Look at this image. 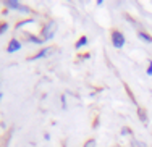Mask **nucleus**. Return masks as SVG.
<instances>
[{
  "label": "nucleus",
  "mask_w": 152,
  "mask_h": 147,
  "mask_svg": "<svg viewBox=\"0 0 152 147\" xmlns=\"http://www.w3.org/2000/svg\"><path fill=\"white\" fill-rule=\"evenodd\" d=\"M84 147H96V141L94 139H89V141L84 144Z\"/></svg>",
  "instance_id": "9"
},
{
  "label": "nucleus",
  "mask_w": 152,
  "mask_h": 147,
  "mask_svg": "<svg viewBox=\"0 0 152 147\" xmlns=\"http://www.w3.org/2000/svg\"><path fill=\"white\" fill-rule=\"evenodd\" d=\"M86 44H88V37H86V36H83L81 39H79L78 42L75 44V47H76V49H81V47H84Z\"/></svg>",
  "instance_id": "7"
},
{
  "label": "nucleus",
  "mask_w": 152,
  "mask_h": 147,
  "mask_svg": "<svg viewBox=\"0 0 152 147\" xmlns=\"http://www.w3.org/2000/svg\"><path fill=\"white\" fill-rule=\"evenodd\" d=\"M29 40H31V42H34V44H44V39H39V37H34V36H31Z\"/></svg>",
  "instance_id": "8"
},
{
  "label": "nucleus",
  "mask_w": 152,
  "mask_h": 147,
  "mask_svg": "<svg viewBox=\"0 0 152 147\" xmlns=\"http://www.w3.org/2000/svg\"><path fill=\"white\" fill-rule=\"evenodd\" d=\"M5 5H7V6H10V8H15V10H21V12H28V8H26V6L20 5V3H18V2H15V0H7V2H5Z\"/></svg>",
  "instance_id": "4"
},
{
  "label": "nucleus",
  "mask_w": 152,
  "mask_h": 147,
  "mask_svg": "<svg viewBox=\"0 0 152 147\" xmlns=\"http://www.w3.org/2000/svg\"><path fill=\"white\" fill-rule=\"evenodd\" d=\"M0 100H2V92H0Z\"/></svg>",
  "instance_id": "14"
},
{
  "label": "nucleus",
  "mask_w": 152,
  "mask_h": 147,
  "mask_svg": "<svg viewBox=\"0 0 152 147\" xmlns=\"http://www.w3.org/2000/svg\"><path fill=\"white\" fill-rule=\"evenodd\" d=\"M7 29H8V24H0V34H3Z\"/></svg>",
  "instance_id": "10"
},
{
  "label": "nucleus",
  "mask_w": 152,
  "mask_h": 147,
  "mask_svg": "<svg viewBox=\"0 0 152 147\" xmlns=\"http://www.w3.org/2000/svg\"><path fill=\"white\" fill-rule=\"evenodd\" d=\"M147 74L152 76V61H151V65H149V68H147Z\"/></svg>",
  "instance_id": "12"
},
{
  "label": "nucleus",
  "mask_w": 152,
  "mask_h": 147,
  "mask_svg": "<svg viewBox=\"0 0 152 147\" xmlns=\"http://www.w3.org/2000/svg\"><path fill=\"white\" fill-rule=\"evenodd\" d=\"M125 36H123L120 31H113L112 32V44H113V47H117V49H122L123 45H125Z\"/></svg>",
  "instance_id": "1"
},
{
  "label": "nucleus",
  "mask_w": 152,
  "mask_h": 147,
  "mask_svg": "<svg viewBox=\"0 0 152 147\" xmlns=\"http://www.w3.org/2000/svg\"><path fill=\"white\" fill-rule=\"evenodd\" d=\"M139 115H141V117H139V118H141V120H143V121H147V118H146V113H144V112H143V110H139Z\"/></svg>",
  "instance_id": "11"
},
{
  "label": "nucleus",
  "mask_w": 152,
  "mask_h": 147,
  "mask_svg": "<svg viewBox=\"0 0 152 147\" xmlns=\"http://www.w3.org/2000/svg\"><path fill=\"white\" fill-rule=\"evenodd\" d=\"M122 133H123V134H128V133H131V131H130L128 128H123V131H122Z\"/></svg>",
  "instance_id": "13"
},
{
  "label": "nucleus",
  "mask_w": 152,
  "mask_h": 147,
  "mask_svg": "<svg viewBox=\"0 0 152 147\" xmlns=\"http://www.w3.org/2000/svg\"><path fill=\"white\" fill-rule=\"evenodd\" d=\"M20 49H21V44H20V40L12 39V40H10V44H8V47H7V52H8V53H13V52H16V50H20Z\"/></svg>",
  "instance_id": "3"
},
{
  "label": "nucleus",
  "mask_w": 152,
  "mask_h": 147,
  "mask_svg": "<svg viewBox=\"0 0 152 147\" xmlns=\"http://www.w3.org/2000/svg\"><path fill=\"white\" fill-rule=\"evenodd\" d=\"M50 52H52V49H44V50H41L39 53H36L34 57H31V60H39V58H42V57L49 55Z\"/></svg>",
  "instance_id": "5"
},
{
  "label": "nucleus",
  "mask_w": 152,
  "mask_h": 147,
  "mask_svg": "<svg viewBox=\"0 0 152 147\" xmlns=\"http://www.w3.org/2000/svg\"><path fill=\"white\" fill-rule=\"evenodd\" d=\"M55 32H57V24H55V23H49V24H47L46 28L42 29V37H44V40H50L52 37L55 36Z\"/></svg>",
  "instance_id": "2"
},
{
  "label": "nucleus",
  "mask_w": 152,
  "mask_h": 147,
  "mask_svg": "<svg viewBox=\"0 0 152 147\" xmlns=\"http://www.w3.org/2000/svg\"><path fill=\"white\" fill-rule=\"evenodd\" d=\"M138 36H139L141 40H144V42H147V44H152V36H151V34H147V32H144V31H141Z\"/></svg>",
  "instance_id": "6"
}]
</instances>
